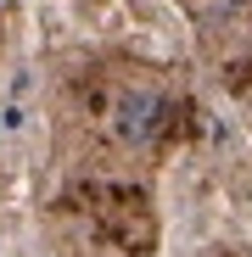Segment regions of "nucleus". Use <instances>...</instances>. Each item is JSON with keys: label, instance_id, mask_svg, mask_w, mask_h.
Listing matches in <instances>:
<instances>
[{"label": "nucleus", "instance_id": "f03ea898", "mask_svg": "<svg viewBox=\"0 0 252 257\" xmlns=\"http://www.w3.org/2000/svg\"><path fill=\"white\" fill-rule=\"evenodd\" d=\"M219 257H230V251H219Z\"/></svg>", "mask_w": 252, "mask_h": 257}, {"label": "nucleus", "instance_id": "f257e3e1", "mask_svg": "<svg viewBox=\"0 0 252 257\" xmlns=\"http://www.w3.org/2000/svg\"><path fill=\"white\" fill-rule=\"evenodd\" d=\"M168 117H174V106H168L162 95H151V90H123V95L112 101V135L129 140V146H146L151 135L168 128Z\"/></svg>", "mask_w": 252, "mask_h": 257}]
</instances>
